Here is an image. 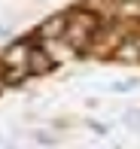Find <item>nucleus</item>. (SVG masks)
Returning a JSON list of instances; mask_svg holds the SVG:
<instances>
[{
	"instance_id": "f257e3e1",
	"label": "nucleus",
	"mask_w": 140,
	"mask_h": 149,
	"mask_svg": "<svg viewBox=\"0 0 140 149\" xmlns=\"http://www.w3.org/2000/svg\"><path fill=\"white\" fill-rule=\"evenodd\" d=\"M95 31H98V18L88 15V12H76V15L67 18V24H64V33H67V40L76 49L79 46H88L91 37H95Z\"/></svg>"
},
{
	"instance_id": "f03ea898",
	"label": "nucleus",
	"mask_w": 140,
	"mask_h": 149,
	"mask_svg": "<svg viewBox=\"0 0 140 149\" xmlns=\"http://www.w3.org/2000/svg\"><path fill=\"white\" fill-rule=\"evenodd\" d=\"M28 70H34V73L52 70V58L46 55V52H40V49H31L28 52Z\"/></svg>"
},
{
	"instance_id": "7ed1b4c3",
	"label": "nucleus",
	"mask_w": 140,
	"mask_h": 149,
	"mask_svg": "<svg viewBox=\"0 0 140 149\" xmlns=\"http://www.w3.org/2000/svg\"><path fill=\"white\" fill-rule=\"evenodd\" d=\"M64 24H67V18H61V15H52L49 22H43V28H40V37H46V40H52V37H61V33H64Z\"/></svg>"
},
{
	"instance_id": "20e7f679",
	"label": "nucleus",
	"mask_w": 140,
	"mask_h": 149,
	"mask_svg": "<svg viewBox=\"0 0 140 149\" xmlns=\"http://www.w3.org/2000/svg\"><path fill=\"white\" fill-rule=\"evenodd\" d=\"M6 58H9V61H22V58H28V49H15V52H6Z\"/></svg>"
}]
</instances>
